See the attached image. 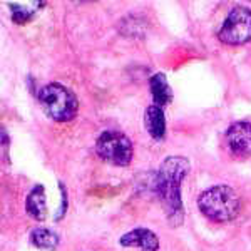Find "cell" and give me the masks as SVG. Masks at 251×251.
I'll return each mask as SVG.
<instances>
[{
	"label": "cell",
	"mask_w": 251,
	"mask_h": 251,
	"mask_svg": "<svg viewBox=\"0 0 251 251\" xmlns=\"http://www.w3.org/2000/svg\"><path fill=\"white\" fill-rule=\"evenodd\" d=\"M189 173V161L183 156H169L152 176V188L161 200L164 213L171 225L183 223L181 184Z\"/></svg>",
	"instance_id": "6da1fadb"
},
{
	"label": "cell",
	"mask_w": 251,
	"mask_h": 251,
	"mask_svg": "<svg viewBox=\"0 0 251 251\" xmlns=\"http://www.w3.org/2000/svg\"><path fill=\"white\" fill-rule=\"evenodd\" d=\"M198 208L209 220L216 223H228L240 214L241 200L233 188L226 184H218L200 194Z\"/></svg>",
	"instance_id": "7a4b0ae2"
},
{
	"label": "cell",
	"mask_w": 251,
	"mask_h": 251,
	"mask_svg": "<svg viewBox=\"0 0 251 251\" xmlns=\"http://www.w3.org/2000/svg\"><path fill=\"white\" fill-rule=\"evenodd\" d=\"M39 104L49 119L55 123H69L79 111V100L74 92L57 82L47 84L40 89Z\"/></svg>",
	"instance_id": "3957f363"
},
{
	"label": "cell",
	"mask_w": 251,
	"mask_h": 251,
	"mask_svg": "<svg viewBox=\"0 0 251 251\" xmlns=\"http://www.w3.org/2000/svg\"><path fill=\"white\" fill-rule=\"evenodd\" d=\"M96 152L106 163L127 166L131 164L134 156V148H132V141L124 132L104 131L96 141Z\"/></svg>",
	"instance_id": "277c9868"
},
{
	"label": "cell",
	"mask_w": 251,
	"mask_h": 251,
	"mask_svg": "<svg viewBox=\"0 0 251 251\" xmlns=\"http://www.w3.org/2000/svg\"><path fill=\"white\" fill-rule=\"evenodd\" d=\"M218 37L228 46H243L251 40V10L234 7L223 22Z\"/></svg>",
	"instance_id": "5b68a950"
},
{
	"label": "cell",
	"mask_w": 251,
	"mask_h": 251,
	"mask_svg": "<svg viewBox=\"0 0 251 251\" xmlns=\"http://www.w3.org/2000/svg\"><path fill=\"white\" fill-rule=\"evenodd\" d=\"M226 146L238 157L251 156V123H234L226 129Z\"/></svg>",
	"instance_id": "8992f818"
},
{
	"label": "cell",
	"mask_w": 251,
	"mask_h": 251,
	"mask_svg": "<svg viewBox=\"0 0 251 251\" xmlns=\"http://www.w3.org/2000/svg\"><path fill=\"white\" fill-rule=\"evenodd\" d=\"M119 243L124 248H139L141 251L159 250V238L151 229H146V228H136L132 231L123 234Z\"/></svg>",
	"instance_id": "52a82bcc"
},
{
	"label": "cell",
	"mask_w": 251,
	"mask_h": 251,
	"mask_svg": "<svg viewBox=\"0 0 251 251\" xmlns=\"http://www.w3.org/2000/svg\"><path fill=\"white\" fill-rule=\"evenodd\" d=\"M25 211L35 221H44L47 218V200H46V189L42 184H37L30 189L25 200Z\"/></svg>",
	"instance_id": "ba28073f"
},
{
	"label": "cell",
	"mask_w": 251,
	"mask_h": 251,
	"mask_svg": "<svg viewBox=\"0 0 251 251\" xmlns=\"http://www.w3.org/2000/svg\"><path fill=\"white\" fill-rule=\"evenodd\" d=\"M144 127L148 131V134L152 139L159 141L164 139L166 136V119H164V111L157 106H149L144 112Z\"/></svg>",
	"instance_id": "9c48e42d"
},
{
	"label": "cell",
	"mask_w": 251,
	"mask_h": 251,
	"mask_svg": "<svg viewBox=\"0 0 251 251\" xmlns=\"http://www.w3.org/2000/svg\"><path fill=\"white\" fill-rule=\"evenodd\" d=\"M149 87H151V94L152 99H154V106L163 109L173 100V89L164 74L152 75L151 80H149Z\"/></svg>",
	"instance_id": "30bf717a"
},
{
	"label": "cell",
	"mask_w": 251,
	"mask_h": 251,
	"mask_svg": "<svg viewBox=\"0 0 251 251\" xmlns=\"http://www.w3.org/2000/svg\"><path fill=\"white\" fill-rule=\"evenodd\" d=\"M44 5H46V2H12L9 3L12 10V20L15 24L30 22Z\"/></svg>",
	"instance_id": "8fae6325"
},
{
	"label": "cell",
	"mask_w": 251,
	"mask_h": 251,
	"mask_svg": "<svg viewBox=\"0 0 251 251\" xmlns=\"http://www.w3.org/2000/svg\"><path fill=\"white\" fill-rule=\"evenodd\" d=\"M30 243L39 250L54 251L59 246V236L47 228H35L30 233Z\"/></svg>",
	"instance_id": "7c38bea8"
}]
</instances>
